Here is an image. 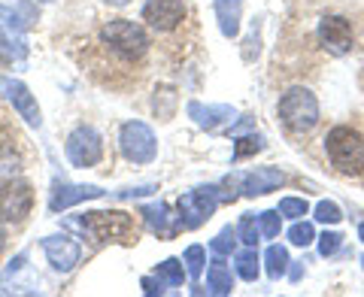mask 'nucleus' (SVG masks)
I'll return each mask as SVG.
<instances>
[{"mask_svg": "<svg viewBox=\"0 0 364 297\" xmlns=\"http://www.w3.org/2000/svg\"><path fill=\"white\" fill-rule=\"evenodd\" d=\"M0 21H4V28H9L13 33H18V31H25L31 21H33V13H31V9H21V6H6V4H0Z\"/></svg>", "mask_w": 364, "mask_h": 297, "instance_id": "412c9836", "label": "nucleus"}, {"mask_svg": "<svg viewBox=\"0 0 364 297\" xmlns=\"http://www.w3.org/2000/svg\"><path fill=\"white\" fill-rule=\"evenodd\" d=\"M234 264H237V276L246 279V282H255L258 279V264H261V258L255 252V246H246L243 252H237L234 255Z\"/></svg>", "mask_w": 364, "mask_h": 297, "instance_id": "6ab92c4d", "label": "nucleus"}, {"mask_svg": "<svg viewBox=\"0 0 364 297\" xmlns=\"http://www.w3.org/2000/svg\"><path fill=\"white\" fill-rule=\"evenodd\" d=\"M9 167H18V155L13 148V136H9L4 128H0V170H9Z\"/></svg>", "mask_w": 364, "mask_h": 297, "instance_id": "c756f323", "label": "nucleus"}, {"mask_svg": "<svg viewBox=\"0 0 364 297\" xmlns=\"http://www.w3.org/2000/svg\"><path fill=\"white\" fill-rule=\"evenodd\" d=\"M37 4H49V0H37Z\"/></svg>", "mask_w": 364, "mask_h": 297, "instance_id": "58836bf2", "label": "nucleus"}, {"mask_svg": "<svg viewBox=\"0 0 364 297\" xmlns=\"http://www.w3.org/2000/svg\"><path fill=\"white\" fill-rule=\"evenodd\" d=\"M318 43H322V49H328V55H337V58H343V55L352 52V25L343 18V16H325L318 21Z\"/></svg>", "mask_w": 364, "mask_h": 297, "instance_id": "1a4fd4ad", "label": "nucleus"}, {"mask_svg": "<svg viewBox=\"0 0 364 297\" xmlns=\"http://www.w3.org/2000/svg\"><path fill=\"white\" fill-rule=\"evenodd\" d=\"M140 215H146V222H149V227L155 234H161V237H173L182 222H179V215H170V207L167 203H149V207H143Z\"/></svg>", "mask_w": 364, "mask_h": 297, "instance_id": "f3484780", "label": "nucleus"}, {"mask_svg": "<svg viewBox=\"0 0 364 297\" xmlns=\"http://www.w3.org/2000/svg\"><path fill=\"white\" fill-rule=\"evenodd\" d=\"M277 210H279L282 219H304V215L310 212V203L304 198H282Z\"/></svg>", "mask_w": 364, "mask_h": 297, "instance_id": "c85d7f7f", "label": "nucleus"}, {"mask_svg": "<svg viewBox=\"0 0 364 297\" xmlns=\"http://www.w3.org/2000/svg\"><path fill=\"white\" fill-rule=\"evenodd\" d=\"M249 128H255V119H252V116H243L237 124H231V128H228V134H231V136H240V134L249 131Z\"/></svg>", "mask_w": 364, "mask_h": 297, "instance_id": "f704fd0d", "label": "nucleus"}, {"mask_svg": "<svg viewBox=\"0 0 364 297\" xmlns=\"http://www.w3.org/2000/svg\"><path fill=\"white\" fill-rule=\"evenodd\" d=\"M277 112H279V122L286 124V131H291V134H310L318 124V100L313 91L304 85L289 88L286 94L279 97Z\"/></svg>", "mask_w": 364, "mask_h": 297, "instance_id": "f03ea898", "label": "nucleus"}, {"mask_svg": "<svg viewBox=\"0 0 364 297\" xmlns=\"http://www.w3.org/2000/svg\"><path fill=\"white\" fill-rule=\"evenodd\" d=\"M237 243H240V237H237V227H222L219 234L213 237V243H210V249L215 255H231L234 249H237Z\"/></svg>", "mask_w": 364, "mask_h": 297, "instance_id": "393cba45", "label": "nucleus"}, {"mask_svg": "<svg viewBox=\"0 0 364 297\" xmlns=\"http://www.w3.org/2000/svg\"><path fill=\"white\" fill-rule=\"evenodd\" d=\"M182 18H186L182 0H146L143 6V21H149V28H155L158 33L173 31Z\"/></svg>", "mask_w": 364, "mask_h": 297, "instance_id": "9b49d317", "label": "nucleus"}, {"mask_svg": "<svg viewBox=\"0 0 364 297\" xmlns=\"http://www.w3.org/2000/svg\"><path fill=\"white\" fill-rule=\"evenodd\" d=\"M100 43L109 45L116 55H122L124 61H136L149 52V33H146L143 25H136L131 18H116V21H107L100 28Z\"/></svg>", "mask_w": 364, "mask_h": 297, "instance_id": "7ed1b4c3", "label": "nucleus"}, {"mask_svg": "<svg viewBox=\"0 0 364 297\" xmlns=\"http://www.w3.org/2000/svg\"><path fill=\"white\" fill-rule=\"evenodd\" d=\"M219 203H222L219 200V185H200L195 191L182 194L179 203H176V212H179L182 227H188V231H191V227H200L215 212Z\"/></svg>", "mask_w": 364, "mask_h": 297, "instance_id": "39448f33", "label": "nucleus"}, {"mask_svg": "<svg viewBox=\"0 0 364 297\" xmlns=\"http://www.w3.org/2000/svg\"><path fill=\"white\" fill-rule=\"evenodd\" d=\"M313 219L322 222V225H337L340 219H343V210H340L334 200H318L316 210H313Z\"/></svg>", "mask_w": 364, "mask_h": 297, "instance_id": "cd10ccee", "label": "nucleus"}, {"mask_svg": "<svg viewBox=\"0 0 364 297\" xmlns=\"http://www.w3.org/2000/svg\"><path fill=\"white\" fill-rule=\"evenodd\" d=\"M0 88H4L6 100L13 104V109L18 112V116L25 119L31 128H40V124H43V112H40V107H37V97L31 94V88H28L25 82H18V79H4V82H0Z\"/></svg>", "mask_w": 364, "mask_h": 297, "instance_id": "f8f14e48", "label": "nucleus"}, {"mask_svg": "<svg viewBox=\"0 0 364 297\" xmlns=\"http://www.w3.org/2000/svg\"><path fill=\"white\" fill-rule=\"evenodd\" d=\"M64 152L73 167L88 170V167L100 164V158H104V140H100V134L91 128V124H79V128L67 136Z\"/></svg>", "mask_w": 364, "mask_h": 297, "instance_id": "423d86ee", "label": "nucleus"}, {"mask_svg": "<svg viewBox=\"0 0 364 297\" xmlns=\"http://www.w3.org/2000/svg\"><path fill=\"white\" fill-rule=\"evenodd\" d=\"M207 291L210 294H231L234 291V276H231V270L225 267L222 255L215 258L207 270Z\"/></svg>", "mask_w": 364, "mask_h": 297, "instance_id": "a211bd4d", "label": "nucleus"}, {"mask_svg": "<svg viewBox=\"0 0 364 297\" xmlns=\"http://www.w3.org/2000/svg\"><path fill=\"white\" fill-rule=\"evenodd\" d=\"M43 252H46L49 264L58 270V273H70L79 264V258H82V249H79V243H76L73 237H67V234L46 237L43 239Z\"/></svg>", "mask_w": 364, "mask_h": 297, "instance_id": "9d476101", "label": "nucleus"}, {"mask_svg": "<svg viewBox=\"0 0 364 297\" xmlns=\"http://www.w3.org/2000/svg\"><path fill=\"white\" fill-rule=\"evenodd\" d=\"M4 246H6V234H4V222H0V255H4Z\"/></svg>", "mask_w": 364, "mask_h": 297, "instance_id": "c9c22d12", "label": "nucleus"}, {"mask_svg": "<svg viewBox=\"0 0 364 297\" xmlns=\"http://www.w3.org/2000/svg\"><path fill=\"white\" fill-rule=\"evenodd\" d=\"M340 246H343V237H340L337 231H325L322 237H318V255H322V258L337 255Z\"/></svg>", "mask_w": 364, "mask_h": 297, "instance_id": "2f4dec72", "label": "nucleus"}, {"mask_svg": "<svg viewBox=\"0 0 364 297\" xmlns=\"http://www.w3.org/2000/svg\"><path fill=\"white\" fill-rule=\"evenodd\" d=\"M264 148V136L261 134H246L234 143V161H243V158H252Z\"/></svg>", "mask_w": 364, "mask_h": 297, "instance_id": "5701e85b", "label": "nucleus"}, {"mask_svg": "<svg viewBox=\"0 0 364 297\" xmlns=\"http://www.w3.org/2000/svg\"><path fill=\"white\" fill-rule=\"evenodd\" d=\"M109 6H124V4H131V0H107Z\"/></svg>", "mask_w": 364, "mask_h": 297, "instance_id": "e433bc0d", "label": "nucleus"}, {"mask_svg": "<svg viewBox=\"0 0 364 297\" xmlns=\"http://www.w3.org/2000/svg\"><path fill=\"white\" fill-rule=\"evenodd\" d=\"M182 264H186V273L191 279H198L200 273H203V267H207V249L203 246H188L186 249V255H182Z\"/></svg>", "mask_w": 364, "mask_h": 297, "instance_id": "4be33fe9", "label": "nucleus"}, {"mask_svg": "<svg viewBox=\"0 0 364 297\" xmlns=\"http://www.w3.org/2000/svg\"><path fill=\"white\" fill-rule=\"evenodd\" d=\"M140 288H143V294H149V297L167 291V288H164V279L158 276V273H155V276H143V279H140Z\"/></svg>", "mask_w": 364, "mask_h": 297, "instance_id": "473e14b6", "label": "nucleus"}, {"mask_svg": "<svg viewBox=\"0 0 364 297\" xmlns=\"http://www.w3.org/2000/svg\"><path fill=\"white\" fill-rule=\"evenodd\" d=\"M155 191H158L155 182H146V185H134V188L119 191V198H146V194H155Z\"/></svg>", "mask_w": 364, "mask_h": 297, "instance_id": "72a5a7b5", "label": "nucleus"}, {"mask_svg": "<svg viewBox=\"0 0 364 297\" xmlns=\"http://www.w3.org/2000/svg\"><path fill=\"white\" fill-rule=\"evenodd\" d=\"M237 237H240V243H243V246H258L261 227H258V219H255L252 212L240 219V225H237Z\"/></svg>", "mask_w": 364, "mask_h": 297, "instance_id": "a878e982", "label": "nucleus"}, {"mask_svg": "<svg viewBox=\"0 0 364 297\" xmlns=\"http://www.w3.org/2000/svg\"><path fill=\"white\" fill-rule=\"evenodd\" d=\"M76 225L88 231L97 243H109V239H128L134 231V222L128 212H85L82 219H76Z\"/></svg>", "mask_w": 364, "mask_h": 297, "instance_id": "0eeeda50", "label": "nucleus"}, {"mask_svg": "<svg viewBox=\"0 0 364 297\" xmlns=\"http://www.w3.org/2000/svg\"><path fill=\"white\" fill-rule=\"evenodd\" d=\"M258 227H261V234H264L267 239L279 237V227H282V215H279V210L261 212V215H258Z\"/></svg>", "mask_w": 364, "mask_h": 297, "instance_id": "7c9ffc66", "label": "nucleus"}, {"mask_svg": "<svg viewBox=\"0 0 364 297\" xmlns=\"http://www.w3.org/2000/svg\"><path fill=\"white\" fill-rule=\"evenodd\" d=\"M325 152L340 173L358 176L364 173V136L358 131H352L349 124H337L325 134Z\"/></svg>", "mask_w": 364, "mask_h": 297, "instance_id": "f257e3e1", "label": "nucleus"}, {"mask_svg": "<svg viewBox=\"0 0 364 297\" xmlns=\"http://www.w3.org/2000/svg\"><path fill=\"white\" fill-rule=\"evenodd\" d=\"M289 252H286V246H270L267 252H264V270H267V276L270 279H282L289 273Z\"/></svg>", "mask_w": 364, "mask_h": 297, "instance_id": "aec40b11", "label": "nucleus"}, {"mask_svg": "<svg viewBox=\"0 0 364 297\" xmlns=\"http://www.w3.org/2000/svg\"><path fill=\"white\" fill-rule=\"evenodd\" d=\"M188 116L195 119L198 128L215 131V128H222L225 122H231L237 112H234V107H228V104H210V107H203V104H198V100H191V104H188Z\"/></svg>", "mask_w": 364, "mask_h": 297, "instance_id": "2eb2a0df", "label": "nucleus"}, {"mask_svg": "<svg viewBox=\"0 0 364 297\" xmlns=\"http://www.w3.org/2000/svg\"><path fill=\"white\" fill-rule=\"evenodd\" d=\"M286 185V173L277 167H255L240 176V194L246 198H258V194H270Z\"/></svg>", "mask_w": 364, "mask_h": 297, "instance_id": "4468645a", "label": "nucleus"}, {"mask_svg": "<svg viewBox=\"0 0 364 297\" xmlns=\"http://www.w3.org/2000/svg\"><path fill=\"white\" fill-rule=\"evenodd\" d=\"M155 273H158V276H161L167 285H182V282H186V276H188L179 258H164L161 264H158Z\"/></svg>", "mask_w": 364, "mask_h": 297, "instance_id": "b1692460", "label": "nucleus"}, {"mask_svg": "<svg viewBox=\"0 0 364 297\" xmlns=\"http://www.w3.org/2000/svg\"><path fill=\"white\" fill-rule=\"evenodd\" d=\"M358 239H361V243H364V225H358Z\"/></svg>", "mask_w": 364, "mask_h": 297, "instance_id": "4c0bfd02", "label": "nucleus"}, {"mask_svg": "<svg viewBox=\"0 0 364 297\" xmlns=\"http://www.w3.org/2000/svg\"><path fill=\"white\" fill-rule=\"evenodd\" d=\"M104 188L100 185H70V182H55L52 188V198H49V210L52 212H64L76 207V203H85V200H97L104 198Z\"/></svg>", "mask_w": 364, "mask_h": 297, "instance_id": "ddd939ff", "label": "nucleus"}, {"mask_svg": "<svg viewBox=\"0 0 364 297\" xmlns=\"http://www.w3.org/2000/svg\"><path fill=\"white\" fill-rule=\"evenodd\" d=\"M119 148L131 164H149L158 155V140L149 124L143 122H124L119 131Z\"/></svg>", "mask_w": 364, "mask_h": 297, "instance_id": "20e7f679", "label": "nucleus"}, {"mask_svg": "<svg viewBox=\"0 0 364 297\" xmlns=\"http://www.w3.org/2000/svg\"><path fill=\"white\" fill-rule=\"evenodd\" d=\"M361 267H364V258H361Z\"/></svg>", "mask_w": 364, "mask_h": 297, "instance_id": "ea45409f", "label": "nucleus"}, {"mask_svg": "<svg viewBox=\"0 0 364 297\" xmlns=\"http://www.w3.org/2000/svg\"><path fill=\"white\" fill-rule=\"evenodd\" d=\"M316 239V227L310 225V222H294L291 227H289V243L291 246H301V249H306Z\"/></svg>", "mask_w": 364, "mask_h": 297, "instance_id": "bb28decb", "label": "nucleus"}, {"mask_svg": "<svg viewBox=\"0 0 364 297\" xmlns=\"http://www.w3.org/2000/svg\"><path fill=\"white\" fill-rule=\"evenodd\" d=\"M33 210V188L25 179H9L0 185V222L21 225Z\"/></svg>", "mask_w": 364, "mask_h": 297, "instance_id": "6e6552de", "label": "nucleus"}, {"mask_svg": "<svg viewBox=\"0 0 364 297\" xmlns=\"http://www.w3.org/2000/svg\"><path fill=\"white\" fill-rule=\"evenodd\" d=\"M215 18H219V31L228 40L240 33V18H243V0H213Z\"/></svg>", "mask_w": 364, "mask_h": 297, "instance_id": "dca6fc26", "label": "nucleus"}]
</instances>
